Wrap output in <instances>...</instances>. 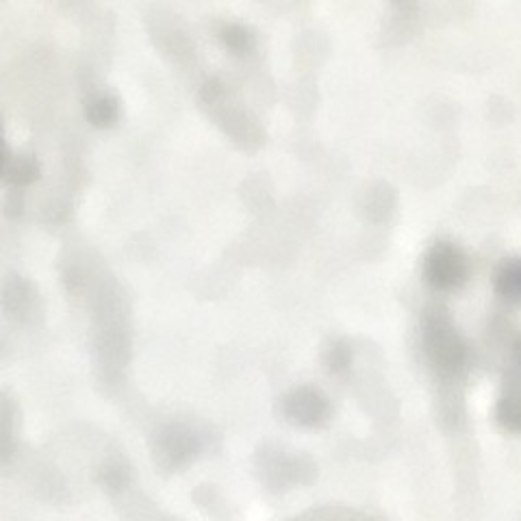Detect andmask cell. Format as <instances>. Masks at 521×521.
Listing matches in <instances>:
<instances>
[{"label": "cell", "mask_w": 521, "mask_h": 521, "mask_svg": "<svg viewBox=\"0 0 521 521\" xmlns=\"http://www.w3.org/2000/svg\"><path fill=\"white\" fill-rule=\"evenodd\" d=\"M422 348L439 378L454 383L467 370L469 352L459 328L446 309L430 307L422 317Z\"/></svg>", "instance_id": "6da1fadb"}, {"label": "cell", "mask_w": 521, "mask_h": 521, "mask_svg": "<svg viewBox=\"0 0 521 521\" xmlns=\"http://www.w3.org/2000/svg\"><path fill=\"white\" fill-rule=\"evenodd\" d=\"M422 274L424 281L435 291H454L467 281L469 259L452 241H437L426 252Z\"/></svg>", "instance_id": "7a4b0ae2"}, {"label": "cell", "mask_w": 521, "mask_h": 521, "mask_svg": "<svg viewBox=\"0 0 521 521\" xmlns=\"http://www.w3.org/2000/svg\"><path fill=\"white\" fill-rule=\"evenodd\" d=\"M285 417L300 428H317L328 422L330 404L315 387H298L283 402Z\"/></svg>", "instance_id": "3957f363"}, {"label": "cell", "mask_w": 521, "mask_h": 521, "mask_svg": "<svg viewBox=\"0 0 521 521\" xmlns=\"http://www.w3.org/2000/svg\"><path fill=\"white\" fill-rule=\"evenodd\" d=\"M200 441L192 430H187L183 426H174L168 432H163L159 454L163 456V465L168 467H179L185 461L192 459L198 452Z\"/></svg>", "instance_id": "277c9868"}, {"label": "cell", "mask_w": 521, "mask_h": 521, "mask_svg": "<svg viewBox=\"0 0 521 521\" xmlns=\"http://www.w3.org/2000/svg\"><path fill=\"white\" fill-rule=\"evenodd\" d=\"M495 422L502 430L519 435L521 432V383H508L495 402Z\"/></svg>", "instance_id": "5b68a950"}, {"label": "cell", "mask_w": 521, "mask_h": 521, "mask_svg": "<svg viewBox=\"0 0 521 521\" xmlns=\"http://www.w3.org/2000/svg\"><path fill=\"white\" fill-rule=\"evenodd\" d=\"M493 287L508 302H521V259L500 263L493 274Z\"/></svg>", "instance_id": "8992f818"}, {"label": "cell", "mask_w": 521, "mask_h": 521, "mask_svg": "<svg viewBox=\"0 0 521 521\" xmlns=\"http://www.w3.org/2000/svg\"><path fill=\"white\" fill-rule=\"evenodd\" d=\"M87 118H90V122L96 126H109L113 120L118 118L116 98L109 94L94 98L90 107H87Z\"/></svg>", "instance_id": "52a82bcc"}, {"label": "cell", "mask_w": 521, "mask_h": 521, "mask_svg": "<svg viewBox=\"0 0 521 521\" xmlns=\"http://www.w3.org/2000/svg\"><path fill=\"white\" fill-rule=\"evenodd\" d=\"M367 211H370L372 220H376V222L387 220L389 215H391V211H393V194H391V189L378 185L372 192L370 200H367Z\"/></svg>", "instance_id": "ba28073f"}, {"label": "cell", "mask_w": 521, "mask_h": 521, "mask_svg": "<svg viewBox=\"0 0 521 521\" xmlns=\"http://www.w3.org/2000/svg\"><path fill=\"white\" fill-rule=\"evenodd\" d=\"M222 42L233 50V53H248L252 48V35L250 31H246L239 24H226V27L220 31Z\"/></svg>", "instance_id": "9c48e42d"}, {"label": "cell", "mask_w": 521, "mask_h": 521, "mask_svg": "<svg viewBox=\"0 0 521 521\" xmlns=\"http://www.w3.org/2000/svg\"><path fill=\"white\" fill-rule=\"evenodd\" d=\"M326 363H328V370L333 374H343L350 367L352 363V350L348 343L337 341L330 346L328 354H326Z\"/></svg>", "instance_id": "30bf717a"}, {"label": "cell", "mask_w": 521, "mask_h": 521, "mask_svg": "<svg viewBox=\"0 0 521 521\" xmlns=\"http://www.w3.org/2000/svg\"><path fill=\"white\" fill-rule=\"evenodd\" d=\"M9 174H11V181H16V183H31L35 176H37V165H35V161L33 159H18L14 165H11V170H9Z\"/></svg>", "instance_id": "8fae6325"}, {"label": "cell", "mask_w": 521, "mask_h": 521, "mask_svg": "<svg viewBox=\"0 0 521 521\" xmlns=\"http://www.w3.org/2000/svg\"><path fill=\"white\" fill-rule=\"evenodd\" d=\"M0 170H3V148H0Z\"/></svg>", "instance_id": "7c38bea8"}]
</instances>
